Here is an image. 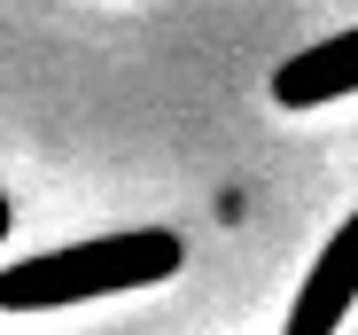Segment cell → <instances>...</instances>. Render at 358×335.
Returning <instances> with one entry per match:
<instances>
[{
	"label": "cell",
	"instance_id": "obj_1",
	"mask_svg": "<svg viewBox=\"0 0 358 335\" xmlns=\"http://www.w3.org/2000/svg\"><path fill=\"white\" fill-rule=\"evenodd\" d=\"M179 257L187 250H179L171 227H117V234H94V242L31 250L16 265H0V312H63V304L164 289L179 273Z\"/></svg>",
	"mask_w": 358,
	"mask_h": 335
},
{
	"label": "cell",
	"instance_id": "obj_2",
	"mask_svg": "<svg viewBox=\"0 0 358 335\" xmlns=\"http://www.w3.org/2000/svg\"><path fill=\"white\" fill-rule=\"evenodd\" d=\"M350 304H358V211L327 234V250L312 257V273L296 281V304H288L280 335H343Z\"/></svg>",
	"mask_w": 358,
	"mask_h": 335
},
{
	"label": "cell",
	"instance_id": "obj_4",
	"mask_svg": "<svg viewBox=\"0 0 358 335\" xmlns=\"http://www.w3.org/2000/svg\"><path fill=\"white\" fill-rule=\"evenodd\" d=\"M0 227H8V218H0Z\"/></svg>",
	"mask_w": 358,
	"mask_h": 335
},
{
	"label": "cell",
	"instance_id": "obj_3",
	"mask_svg": "<svg viewBox=\"0 0 358 335\" xmlns=\"http://www.w3.org/2000/svg\"><path fill=\"white\" fill-rule=\"evenodd\" d=\"M265 94H273L280 109H320V101L358 94V24H350V31H327V39H312V47H296L288 63H273Z\"/></svg>",
	"mask_w": 358,
	"mask_h": 335
}]
</instances>
